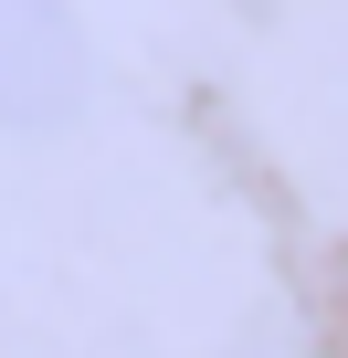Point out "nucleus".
Segmentation results:
<instances>
[{
  "instance_id": "f257e3e1",
  "label": "nucleus",
  "mask_w": 348,
  "mask_h": 358,
  "mask_svg": "<svg viewBox=\"0 0 348 358\" xmlns=\"http://www.w3.org/2000/svg\"><path fill=\"white\" fill-rule=\"evenodd\" d=\"M85 95V43L64 0H0V127H43Z\"/></svg>"
}]
</instances>
